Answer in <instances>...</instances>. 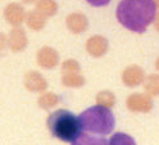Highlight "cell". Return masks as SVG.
<instances>
[{"label":"cell","mask_w":159,"mask_h":145,"mask_svg":"<svg viewBox=\"0 0 159 145\" xmlns=\"http://www.w3.org/2000/svg\"><path fill=\"white\" fill-rule=\"evenodd\" d=\"M117 19L132 32L141 34L157 16L154 0H122L117 7Z\"/></svg>","instance_id":"cell-1"},{"label":"cell","mask_w":159,"mask_h":145,"mask_svg":"<svg viewBox=\"0 0 159 145\" xmlns=\"http://www.w3.org/2000/svg\"><path fill=\"white\" fill-rule=\"evenodd\" d=\"M50 132L62 141H73L82 131V125L78 117L66 109L52 113L48 118Z\"/></svg>","instance_id":"cell-2"},{"label":"cell","mask_w":159,"mask_h":145,"mask_svg":"<svg viewBox=\"0 0 159 145\" xmlns=\"http://www.w3.org/2000/svg\"><path fill=\"white\" fill-rule=\"evenodd\" d=\"M78 118L84 129L102 135L112 132L116 125L113 113L109 108L103 107V105H95V107L86 109L84 113L80 114Z\"/></svg>","instance_id":"cell-3"},{"label":"cell","mask_w":159,"mask_h":145,"mask_svg":"<svg viewBox=\"0 0 159 145\" xmlns=\"http://www.w3.org/2000/svg\"><path fill=\"white\" fill-rule=\"evenodd\" d=\"M127 107L134 112H149L153 107V103L149 96L143 94H135L127 99Z\"/></svg>","instance_id":"cell-4"},{"label":"cell","mask_w":159,"mask_h":145,"mask_svg":"<svg viewBox=\"0 0 159 145\" xmlns=\"http://www.w3.org/2000/svg\"><path fill=\"white\" fill-rule=\"evenodd\" d=\"M72 145H108L107 140L100 136H95L91 134H80L72 141Z\"/></svg>","instance_id":"cell-5"},{"label":"cell","mask_w":159,"mask_h":145,"mask_svg":"<svg viewBox=\"0 0 159 145\" xmlns=\"http://www.w3.org/2000/svg\"><path fill=\"white\" fill-rule=\"evenodd\" d=\"M123 79H125V82L127 85L135 86V85L141 82V80H143V72H141L140 68H136V67H134V68H130V70L126 71Z\"/></svg>","instance_id":"cell-6"},{"label":"cell","mask_w":159,"mask_h":145,"mask_svg":"<svg viewBox=\"0 0 159 145\" xmlns=\"http://www.w3.org/2000/svg\"><path fill=\"white\" fill-rule=\"evenodd\" d=\"M108 145H136V143L130 135L118 132V134H114L111 138Z\"/></svg>","instance_id":"cell-7"},{"label":"cell","mask_w":159,"mask_h":145,"mask_svg":"<svg viewBox=\"0 0 159 145\" xmlns=\"http://www.w3.org/2000/svg\"><path fill=\"white\" fill-rule=\"evenodd\" d=\"M145 89L150 95H158L159 94V76L153 75L149 77L145 84Z\"/></svg>","instance_id":"cell-8"},{"label":"cell","mask_w":159,"mask_h":145,"mask_svg":"<svg viewBox=\"0 0 159 145\" xmlns=\"http://www.w3.org/2000/svg\"><path fill=\"white\" fill-rule=\"evenodd\" d=\"M98 103H99V105H103V107L111 108L112 105L114 104V96L111 93L104 91V93L98 95Z\"/></svg>","instance_id":"cell-9"},{"label":"cell","mask_w":159,"mask_h":145,"mask_svg":"<svg viewBox=\"0 0 159 145\" xmlns=\"http://www.w3.org/2000/svg\"><path fill=\"white\" fill-rule=\"evenodd\" d=\"M57 103H58V98L54 96V95H50V94H48V95L43 96V98H40V102H39L40 107H43L45 109H49V108L54 107Z\"/></svg>","instance_id":"cell-10"},{"label":"cell","mask_w":159,"mask_h":145,"mask_svg":"<svg viewBox=\"0 0 159 145\" xmlns=\"http://www.w3.org/2000/svg\"><path fill=\"white\" fill-rule=\"evenodd\" d=\"M86 2L93 7H105L111 3V0H86Z\"/></svg>","instance_id":"cell-11"},{"label":"cell","mask_w":159,"mask_h":145,"mask_svg":"<svg viewBox=\"0 0 159 145\" xmlns=\"http://www.w3.org/2000/svg\"><path fill=\"white\" fill-rule=\"evenodd\" d=\"M157 28L159 30V16H158V21H157Z\"/></svg>","instance_id":"cell-12"},{"label":"cell","mask_w":159,"mask_h":145,"mask_svg":"<svg viewBox=\"0 0 159 145\" xmlns=\"http://www.w3.org/2000/svg\"><path fill=\"white\" fill-rule=\"evenodd\" d=\"M157 68L159 70V59H158V62H157Z\"/></svg>","instance_id":"cell-13"}]
</instances>
